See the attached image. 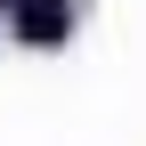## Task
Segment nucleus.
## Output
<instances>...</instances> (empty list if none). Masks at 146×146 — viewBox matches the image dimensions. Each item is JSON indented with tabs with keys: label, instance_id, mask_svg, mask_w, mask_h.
<instances>
[{
	"label": "nucleus",
	"instance_id": "1",
	"mask_svg": "<svg viewBox=\"0 0 146 146\" xmlns=\"http://www.w3.org/2000/svg\"><path fill=\"white\" fill-rule=\"evenodd\" d=\"M16 33L41 41V49H57L65 41V0H25V8H16Z\"/></svg>",
	"mask_w": 146,
	"mask_h": 146
},
{
	"label": "nucleus",
	"instance_id": "2",
	"mask_svg": "<svg viewBox=\"0 0 146 146\" xmlns=\"http://www.w3.org/2000/svg\"><path fill=\"white\" fill-rule=\"evenodd\" d=\"M0 8H25V0H0Z\"/></svg>",
	"mask_w": 146,
	"mask_h": 146
}]
</instances>
